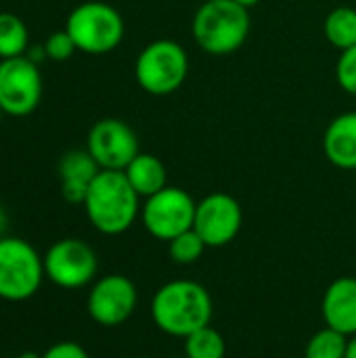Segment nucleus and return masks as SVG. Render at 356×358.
I'll return each mask as SVG.
<instances>
[{
  "instance_id": "b1692460",
  "label": "nucleus",
  "mask_w": 356,
  "mask_h": 358,
  "mask_svg": "<svg viewBox=\"0 0 356 358\" xmlns=\"http://www.w3.org/2000/svg\"><path fill=\"white\" fill-rule=\"evenodd\" d=\"M40 358H90L78 342H57Z\"/></svg>"
},
{
  "instance_id": "0eeeda50",
  "label": "nucleus",
  "mask_w": 356,
  "mask_h": 358,
  "mask_svg": "<svg viewBox=\"0 0 356 358\" xmlns=\"http://www.w3.org/2000/svg\"><path fill=\"white\" fill-rule=\"evenodd\" d=\"M197 201L180 187H166L159 193L145 199L141 208V220L145 231L159 239L170 241L176 235L193 229Z\"/></svg>"
},
{
  "instance_id": "2f4dec72",
  "label": "nucleus",
  "mask_w": 356,
  "mask_h": 358,
  "mask_svg": "<svg viewBox=\"0 0 356 358\" xmlns=\"http://www.w3.org/2000/svg\"><path fill=\"white\" fill-rule=\"evenodd\" d=\"M138 358H151V357H138Z\"/></svg>"
},
{
  "instance_id": "a211bd4d",
  "label": "nucleus",
  "mask_w": 356,
  "mask_h": 358,
  "mask_svg": "<svg viewBox=\"0 0 356 358\" xmlns=\"http://www.w3.org/2000/svg\"><path fill=\"white\" fill-rule=\"evenodd\" d=\"M29 48V31L15 13H0V61L23 57Z\"/></svg>"
},
{
  "instance_id": "f03ea898",
  "label": "nucleus",
  "mask_w": 356,
  "mask_h": 358,
  "mask_svg": "<svg viewBox=\"0 0 356 358\" xmlns=\"http://www.w3.org/2000/svg\"><path fill=\"white\" fill-rule=\"evenodd\" d=\"M88 222L103 235L126 233L141 214V197L124 172L101 170L88 187L84 199Z\"/></svg>"
},
{
  "instance_id": "f8f14e48",
  "label": "nucleus",
  "mask_w": 356,
  "mask_h": 358,
  "mask_svg": "<svg viewBox=\"0 0 356 358\" xmlns=\"http://www.w3.org/2000/svg\"><path fill=\"white\" fill-rule=\"evenodd\" d=\"M243 210L229 193H210L195 208L193 229L208 248L229 245L241 231Z\"/></svg>"
},
{
  "instance_id": "7ed1b4c3",
  "label": "nucleus",
  "mask_w": 356,
  "mask_h": 358,
  "mask_svg": "<svg viewBox=\"0 0 356 358\" xmlns=\"http://www.w3.org/2000/svg\"><path fill=\"white\" fill-rule=\"evenodd\" d=\"M250 29V8L235 0H206L197 6L191 21L195 44L212 57L237 52L245 44Z\"/></svg>"
},
{
  "instance_id": "9d476101",
  "label": "nucleus",
  "mask_w": 356,
  "mask_h": 358,
  "mask_svg": "<svg viewBox=\"0 0 356 358\" xmlns=\"http://www.w3.org/2000/svg\"><path fill=\"white\" fill-rule=\"evenodd\" d=\"M86 149L101 170L118 172H124L126 166L141 153L136 132L118 117H103L94 122L86 136Z\"/></svg>"
},
{
  "instance_id": "ddd939ff",
  "label": "nucleus",
  "mask_w": 356,
  "mask_h": 358,
  "mask_svg": "<svg viewBox=\"0 0 356 358\" xmlns=\"http://www.w3.org/2000/svg\"><path fill=\"white\" fill-rule=\"evenodd\" d=\"M321 313L325 327H332L344 336H356V279L340 277L336 279L321 302Z\"/></svg>"
},
{
  "instance_id": "c756f323",
  "label": "nucleus",
  "mask_w": 356,
  "mask_h": 358,
  "mask_svg": "<svg viewBox=\"0 0 356 358\" xmlns=\"http://www.w3.org/2000/svg\"><path fill=\"white\" fill-rule=\"evenodd\" d=\"M2 115H4V111H2V107H0V120H2Z\"/></svg>"
},
{
  "instance_id": "6e6552de",
  "label": "nucleus",
  "mask_w": 356,
  "mask_h": 358,
  "mask_svg": "<svg viewBox=\"0 0 356 358\" xmlns=\"http://www.w3.org/2000/svg\"><path fill=\"white\" fill-rule=\"evenodd\" d=\"M99 260L94 250L76 237L55 241L44 254V275L63 289H80L94 281Z\"/></svg>"
},
{
  "instance_id": "2eb2a0df",
  "label": "nucleus",
  "mask_w": 356,
  "mask_h": 358,
  "mask_svg": "<svg viewBox=\"0 0 356 358\" xmlns=\"http://www.w3.org/2000/svg\"><path fill=\"white\" fill-rule=\"evenodd\" d=\"M323 151L332 166L340 170H356V111L336 115L325 134Z\"/></svg>"
},
{
  "instance_id": "7c9ffc66",
  "label": "nucleus",
  "mask_w": 356,
  "mask_h": 358,
  "mask_svg": "<svg viewBox=\"0 0 356 358\" xmlns=\"http://www.w3.org/2000/svg\"><path fill=\"white\" fill-rule=\"evenodd\" d=\"M195 2H199V4H201V2H206V0H195Z\"/></svg>"
},
{
  "instance_id": "393cba45",
  "label": "nucleus",
  "mask_w": 356,
  "mask_h": 358,
  "mask_svg": "<svg viewBox=\"0 0 356 358\" xmlns=\"http://www.w3.org/2000/svg\"><path fill=\"white\" fill-rule=\"evenodd\" d=\"M25 57H27L29 61H34L36 65H40V63L46 59L44 46H29V48H27V52H25Z\"/></svg>"
},
{
  "instance_id": "dca6fc26",
  "label": "nucleus",
  "mask_w": 356,
  "mask_h": 358,
  "mask_svg": "<svg viewBox=\"0 0 356 358\" xmlns=\"http://www.w3.org/2000/svg\"><path fill=\"white\" fill-rule=\"evenodd\" d=\"M128 182L132 185V189L138 193V197L147 199L155 193H159L162 189L168 187V170L164 166V162L151 153H138L124 170Z\"/></svg>"
},
{
  "instance_id": "39448f33",
  "label": "nucleus",
  "mask_w": 356,
  "mask_h": 358,
  "mask_svg": "<svg viewBox=\"0 0 356 358\" xmlns=\"http://www.w3.org/2000/svg\"><path fill=\"white\" fill-rule=\"evenodd\" d=\"M189 76L185 46L170 38L149 42L134 61V80L151 96H166L183 88Z\"/></svg>"
},
{
  "instance_id": "c85d7f7f",
  "label": "nucleus",
  "mask_w": 356,
  "mask_h": 358,
  "mask_svg": "<svg viewBox=\"0 0 356 358\" xmlns=\"http://www.w3.org/2000/svg\"><path fill=\"white\" fill-rule=\"evenodd\" d=\"M19 358H40V355H36V352H23Z\"/></svg>"
},
{
  "instance_id": "4be33fe9",
  "label": "nucleus",
  "mask_w": 356,
  "mask_h": 358,
  "mask_svg": "<svg viewBox=\"0 0 356 358\" xmlns=\"http://www.w3.org/2000/svg\"><path fill=\"white\" fill-rule=\"evenodd\" d=\"M336 80L344 92L356 96V44L346 50H340L336 63Z\"/></svg>"
},
{
  "instance_id": "423d86ee",
  "label": "nucleus",
  "mask_w": 356,
  "mask_h": 358,
  "mask_svg": "<svg viewBox=\"0 0 356 358\" xmlns=\"http://www.w3.org/2000/svg\"><path fill=\"white\" fill-rule=\"evenodd\" d=\"M44 258L21 237L0 239V300L25 302L44 281Z\"/></svg>"
},
{
  "instance_id": "20e7f679",
  "label": "nucleus",
  "mask_w": 356,
  "mask_h": 358,
  "mask_svg": "<svg viewBox=\"0 0 356 358\" xmlns=\"http://www.w3.org/2000/svg\"><path fill=\"white\" fill-rule=\"evenodd\" d=\"M65 31L80 52L101 57L113 52L122 44L126 23L115 6L103 0H86L67 15Z\"/></svg>"
},
{
  "instance_id": "1a4fd4ad",
  "label": "nucleus",
  "mask_w": 356,
  "mask_h": 358,
  "mask_svg": "<svg viewBox=\"0 0 356 358\" xmlns=\"http://www.w3.org/2000/svg\"><path fill=\"white\" fill-rule=\"evenodd\" d=\"M44 82L40 65L25 55L0 61V107L6 115L25 117L42 101Z\"/></svg>"
},
{
  "instance_id": "4468645a",
  "label": "nucleus",
  "mask_w": 356,
  "mask_h": 358,
  "mask_svg": "<svg viewBox=\"0 0 356 358\" xmlns=\"http://www.w3.org/2000/svg\"><path fill=\"white\" fill-rule=\"evenodd\" d=\"M59 178H61V195L67 203H84L86 193L94 176L101 172L94 157L88 149H71L59 159Z\"/></svg>"
},
{
  "instance_id": "bb28decb",
  "label": "nucleus",
  "mask_w": 356,
  "mask_h": 358,
  "mask_svg": "<svg viewBox=\"0 0 356 358\" xmlns=\"http://www.w3.org/2000/svg\"><path fill=\"white\" fill-rule=\"evenodd\" d=\"M346 358H356V336H350V340H348Z\"/></svg>"
},
{
  "instance_id": "5701e85b",
  "label": "nucleus",
  "mask_w": 356,
  "mask_h": 358,
  "mask_svg": "<svg viewBox=\"0 0 356 358\" xmlns=\"http://www.w3.org/2000/svg\"><path fill=\"white\" fill-rule=\"evenodd\" d=\"M76 50H78L76 48V42L71 40V36L65 29L52 31L46 38V42H44L46 59H52V61H67Z\"/></svg>"
},
{
  "instance_id": "9b49d317",
  "label": "nucleus",
  "mask_w": 356,
  "mask_h": 358,
  "mask_svg": "<svg viewBox=\"0 0 356 358\" xmlns=\"http://www.w3.org/2000/svg\"><path fill=\"white\" fill-rule=\"evenodd\" d=\"M138 304L136 285L124 275H105L90 287L86 310L101 327H120L126 323Z\"/></svg>"
},
{
  "instance_id": "cd10ccee",
  "label": "nucleus",
  "mask_w": 356,
  "mask_h": 358,
  "mask_svg": "<svg viewBox=\"0 0 356 358\" xmlns=\"http://www.w3.org/2000/svg\"><path fill=\"white\" fill-rule=\"evenodd\" d=\"M237 4H241V6H245V8H252V6H258L262 0H235Z\"/></svg>"
},
{
  "instance_id": "412c9836",
  "label": "nucleus",
  "mask_w": 356,
  "mask_h": 358,
  "mask_svg": "<svg viewBox=\"0 0 356 358\" xmlns=\"http://www.w3.org/2000/svg\"><path fill=\"white\" fill-rule=\"evenodd\" d=\"M206 248L208 245L204 243V239L197 235L195 229H189V231H185V233H180L174 239L168 241V254H170V258L176 264H183V266L195 264L204 256Z\"/></svg>"
},
{
  "instance_id": "f3484780",
  "label": "nucleus",
  "mask_w": 356,
  "mask_h": 358,
  "mask_svg": "<svg viewBox=\"0 0 356 358\" xmlns=\"http://www.w3.org/2000/svg\"><path fill=\"white\" fill-rule=\"evenodd\" d=\"M323 34L332 46L346 50L356 44V8L338 6L327 13L323 21Z\"/></svg>"
},
{
  "instance_id": "aec40b11",
  "label": "nucleus",
  "mask_w": 356,
  "mask_h": 358,
  "mask_svg": "<svg viewBox=\"0 0 356 358\" xmlns=\"http://www.w3.org/2000/svg\"><path fill=\"white\" fill-rule=\"evenodd\" d=\"M346 348L348 336L332 327H323L308 340L304 358H346Z\"/></svg>"
},
{
  "instance_id": "6ab92c4d",
  "label": "nucleus",
  "mask_w": 356,
  "mask_h": 358,
  "mask_svg": "<svg viewBox=\"0 0 356 358\" xmlns=\"http://www.w3.org/2000/svg\"><path fill=\"white\" fill-rule=\"evenodd\" d=\"M185 355L187 358H225L227 342L220 331L206 325L185 338Z\"/></svg>"
},
{
  "instance_id": "f257e3e1",
  "label": "nucleus",
  "mask_w": 356,
  "mask_h": 358,
  "mask_svg": "<svg viewBox=\"0 0 356 358\" xmlns=\"http://www.w3.org/2000/svg\"><path fill=\"white\" fill-rule=\"evenodd\" d=\"M212 310L214 304L208 289L189 279L162 285L151 300V319L155 327L166 336L183 340L210 325Z\"/></svg>"
},
{
  "instance_id": "a878e982",
  "label": "nucleus",
  "mask_w": 356,
  "mask_h": 358,
  "mask_svg": "<svg viewBox=\"0 0 356 358\" xmlns=\"http://www.w3.org/2000/svg\"><path fill=\"white\" fill-rule=\"evenodd\" d=\"M6 229H8V214H6V210L0 206V239L4 237Z\"/></svg>"
}]
</instances>
